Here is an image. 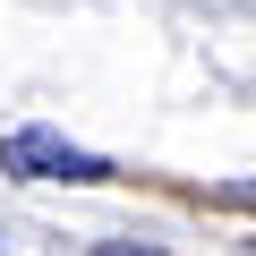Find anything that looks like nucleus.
<instances>
[{
  "label": "nucleus",
  "instance_id": "nucleus-2",
  "mask_svg": "<svg viewBox=\"0 0 256 256\" xmlns=\"http://www.w3.org/2000/svg\"><path fill=\"white\" fill-rule=\"evenodd\" d=\"M102 256H162V248H146V239H120V248H102Z\"/></svg>",
  "mask_w": 256,
  "mask_h": 256
},
{
  "label": "nucleus",
  "instance_id": "nucleus-3",
  "mask_svg": "<svg viewBox=\"0 0 256 256\" xmlns=\"http://www.w3.org/2000/svg\"><path fill=\"white\" fill-rule=\"evenodd\" d=\"M230 196H239V205H256V188H230Z\"/></svg>",
  "mask_w": 256,
  "mask_h": 256
},
{
  "label": "nucleus",
  "instance_id": "nucleus-1",
  "mask_svg": "<svg viewBox=\"0 0 256 256\" xmlns=\"http://www.w3.org/2000/svg\"><path fill=\"white\" fill-rule=\"evenodd\" d=\"M0 171L9 180H77V188L111 180V162L86 154V146H68L60 128H9V137H0Z\"/></svg>",
  "mask_w": 256,
  "mask_h": 256
}]
</instances>
